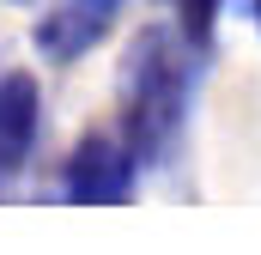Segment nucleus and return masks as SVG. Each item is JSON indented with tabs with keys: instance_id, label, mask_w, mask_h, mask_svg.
I'll list each match as a JSON object with an SVG mask.
<instances>
[{
	"instance_id": "f257e3e1",
	"label": "nucleus",
	"mask_w": 261,
	"mask_h": 255,
	"mask_svg": "<svg viewBox=\"0 0 261 255\" xmlns=\"http://www.w3.org/2000/svg\"><path fill=\"white\" fill-rule=\"evenodd\" d=\"M195 37L182 24H146L134 31L122 55V140L134 146L140 164H164L182 140L189 97H195Z\"/></svg>"
},
{
	"instance_id": "f03ea898",
	"label": "nucleus",
	"mask_w": 261,
	"mask_h": 255,
	"mask_svg": "<svg viewBox=\"0 0 261 255\" xmlns=\"http://www.w3.org/2000/svg\"><path fill=\"white\" fill-rule=\"evenodd\" d=\"M134 176H140V158H134L128 140H116V134H85V140L73 146L67 170H61V189H67V200L110 207V200H128Z\"/></svg>"
},
{
	"instance_id": "7ed1b4c3",
	"label": "nucleus",
	"mask_w": 261,
	"mask_h": 255,
	"mask_svg": "<svg viewBox=\"0 0 261 255\" xmlns=\"http://www.w3.org/2000/svg\"><path fill=\"white\" fill-rule=\"evenodd\" d=\"M122 0H55L43 18H37V49L49 61H79L110 24H116Z\"/></svg>"
},
{
	"instance_id": "20e7f679",
	"label": "nucleus",
	"mask_w": 261,
	"mask_h": 255,
	"mask_svg": "<svg viewBox=\"0 0 261 255\" xmlns=\"http://www.w3.org/2000/svg\"><path fill=\"white\" fill-rule=\"evenodd\" d=\"M43 128V91L31 73H0V176H12Z\"/></svg>"
},
{
	"instance_id": "39448f33",
	"label": "nucleus",
	"mask_w": 261,
	"mask_h": 255,
	"mask_svg": "<svg viewBox=\"0 0 261 255\" xmlns=\"http://www.w3.org/2000/svg\"><path fill=\"white\" fill-rule=\"evenodd\" d=\"M18 6H31V0H18Z\"/></svg>"
}]
</instances>
